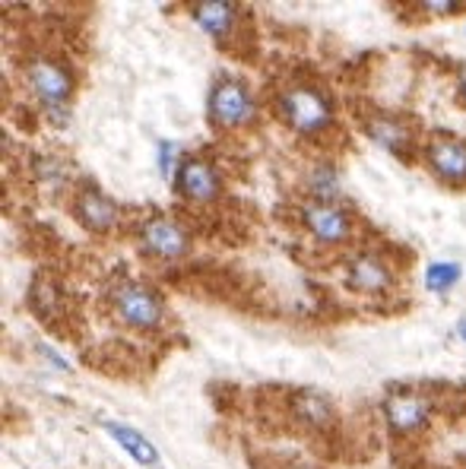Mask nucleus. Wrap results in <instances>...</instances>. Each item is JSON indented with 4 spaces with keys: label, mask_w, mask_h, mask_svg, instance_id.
I'll return each instance as SVG.
<instances>
[{
    "label": "nucleus",
    "mask_w": 466,
    "mask_h": 469,
    "mask_svg": "<svg viewBox=\"0 0 466 469\" xmlns=\"http://www.w3.org/2000/svg\"><path fill=\"white\" fill-rule=\"evenodd\" d=\"M136 251L153 264H178L191 254L194 239L191 229L182 219L169 216V212H149L146 219L136 222Z\"/></svg>",
    "instance_id": "obj_5"
},
{
    "label": "nucleus",
    "mask_w": 466,
    "mask_h": 469,
    "mask_svg": "<svg viewBox=\"0 0 466 469\" xmlns=\"http://www.w3.org/2000/svg\"><path fill=\"white\" fill-rule=\"evenodd\" d=\"M415 14H422L425 20H453V16L466 14V4H447V0H428V4H415Z\"/></svg>",
    "instance_id": "obj_20"
},
{
    "label": "nucleus",
    "mask_w": 466,
    "mask_h": 469,
    "mask_svg": "<svg viewBox=\"0 0 466 469\" xmlns=\"http://www.w3.org/2000/svg\"><path fill=\"white\" fill-rule=\"evenodd\" d=\"M304 200L314 203H343V174L333 162H314L304 172Z\"/></svg>",
    "instance_id": "obj_15"
},
{
    "label": "nucleus",
    "mask_w": 466,
    "mask_h": 469,
    "mask_svg": "<svg viewBox=\"0 0 466 469\" xmlns=\"http://www.w3.org/2000/svg\"><path fill=\"white\" fill-rule=\"evenodd\" d=\"M23 86L51 127H67L77 98V70L61 54H33L23 61Z\"/></svg>",
    "instance_id": "obj_2"
},
{
    "label": "nucleus",
    "mask_w": 466,
    "mask_h": 469,
    "mask_svg": "<svg viewBox=\"0 0 466 469\" xmlns=\"http://www.w3.org/2000/svg\"><path fill=\"white\" fill-rule=\"evenodd\" d=\"M457 336H460V342H466V321L457 324Z\"/></svg>",
    "instance_id": "obj_23"
},
{
    "label": "nucleus",
    "mask_w": 466,
    "mask_h": 469,
    "mask_svg": "<svg viewBox=\"0 0 466 469\" xmlns=\"http://www.w3.org/2000/svg\"><path fill=\"white\" fill-rule=\"evenodd\" d=\"M260 121V98L247 80L235 73H216L207 89V124L216 134H245Z\"/></svg>",
    "instance_id": "obj_3"
},
{
    "label": "nucleus",
    "mask_w": 466,
    "mask_h": 469,
    "mask_svg": "<svg viewBox=\"0 0 466 469\" xmlns=\"http://www.w3.org/2000/svg\"><path fill=\"white\" fill-rule=\"evenodd\" d=\"M178 200H182L188 210H210V206L219 203L222 197V168L216 165L213 155L207 153H191L184 155V162L178 165L175 178H172Z\"/></svg>",
    "instance_id": "obj_7"
},
{
    "label": "nucleus",
    "mask_w": 466,
    "mask_h": 469,
    "mask_svg": "<svg viewBox=\"0 0 466 469\" xmlns=\"http://www.w3.org/2000/svg\"><path fill=\"white\" fill-rule=\"evenodd\" d=\"M460 277H463L460 264H453V260H434L425 270V289L434 292V295H447L460 283Z\"/></svg>",
    "instance_id": "obj_18"
},
{
    "label": "nucleus",
    "mask_w": 466,
    "mask_h": 469,
    "mask_svg": "<svg viewBox=\"0 0 466 469\" xmlns=\"http://www.w3.org/2000/svg\"><path fill=\"white\" fill-rule=\"evenodd\" d=\"M70 216L98 239H111L124 229V206L92 181H77L70 191Z\"/></svg>",
    "instance_id": "obj_9"
},
{
    "label": "nucleus",
    "mask_w": 466,
    "mask_h": 469,
    "mask_svg": "<svg viewBox=\"0 0 466 469\" xmlns=\"http://www.w3.org/2000/svg\"><path fill=\"white\" fill-rule=\"evenodd\" d=\"M108 308L121 327L134 333H159L169 321V305L159 289L140 279H121L108 289Z\"/></svg>",
    "instance_id": "obj_4"
},
{
    "label": "nucleus",
    "mask_w": 466,
    "mask_h": 469,
    "mask_svg": "<svg viewBox=\"0 0 466 469\" xmlns=\"http://www.w3.org/2000/svg\"><path fill=\"white\" fill-rule=\"evenodd\" d=\"M384 422L394 437H422L434 422V399L415 387H394L381 403Z\"/></svg>",
    "instance_id": "obj_10"
},
{
    "label": "nucleus",
    "mask_w": 466,
    "mask_h": 469,
    "mask_svg": "<svg viewBox=\"0 0 466 469\" xmlns=\"http://www.w3.org/2000/svg\"><path fill=\"white\" fill-rule=\"evenodd\" d=\"M359 127H362V134L368 136L375 146H381L384 153L396 155V159H419L422 140L409 117L387 108H368L359 117Z\"/></svg>",
    "instance_id": "obj_12"
},
{
    "label": "nucleus",
    "mask_w": 466,
    "mask_h": 469,
    "mask_svg": "<svg viewBox=\"0 0 466 469\" xmlns=\"http://www.w3.org/2000/svg\"><path fill=\"white\" fill-rule=\"evenodd\" d=\"M105 431H108L111 441L134 463H140V466H159V450H155V444L146 435H140V431L124 422H105Z\"/></svg>",
    "instance_id": "obj_16"
},
{
    "label": "nucleus",
    "mask_w": 466,
    "mask_h": 469,
    "mask_svg": "<svg viewBox=\"0 0 466 469\" xmlns=\"http://www.w3.org/2000/svg\"><path fill=\"white\" fill-rule=\"evenodd\" d=\"M194 26L207 35L210 42L222 48V52H232L238 48V39L247 26V7L241 4H226V0H203V4H191L188 7Z\"/></svg>",
    "instance_id": "obj_13"
},
{
    "label": "nucleus",
    "mask_w": 466,
    "mask_h": 469,
    "mask_svg": "<svg viewBox=\"0 0 466 469\" xmlns=\"http://www.w3.org/2000/svg\"><path fill=\"white\" fill-rule=\"evenodd\" d=\"M289 412L292 422L298 428L311 431V435H327L337 428V403L327 393L314 390V387H302V390L289 393Z\"/></svg>",
    "instance_id": "obj_14"
},
{
    "label": "nucleus",
    "mask_w": 466,
    "mask_h": 469,
    "mask_svg": "<svg viewBox=\"0 0 466 469\" xmlns=\"http://www.w3.org/2000/svg\"><path fill=\"white\" fill-rule=\"evenodd\" d=\"M273 115L295 136L321 143L337 130V102L314 80H289L270 98Z\"/></svg>",
    "instance_id": "obj_1"
},
{
    "label": "nucleus",
    "mask_w": 466,
    "mask_h": 469,
    "mask_svg": "<svg viewBox=\"0 0 466 469\" xmlns=\"http://www.w3.org/2000/svg\"><path fill=\"white\" fill-rule=\"evenodd\" d=\"M457 89H460V98L466 102V64L457 70Z\"/></svg>",
    "instance_id": "obj_22"
},
{
    "label": "nucleus",
    "mask_w": 466,
    "mask_h": 469,
    "mask_svg": "<svg viewBox=\"0 0 466 469\" xmlns=\"http://www.w3.org/2000/svg\"><path fill=\"white\" fill-rule=\"evenodd\" d=\"M298 229L308 235L318 248H350L356 239L359 222L343 203H314V200H302L295 210Z\"/></svg>",
    "instance_id": "obj_6"
},
{
    "label": "nucleus",
    "mask_w": 466,
    "mask_h": 469,
    "mask_svg": "<svg viewBox=\"0 0 466 469\" xmlns=\"http://www.w3.org/2000/svg\"><path fill=\"white\" fill-rule=\"evenodd\" d=\"M182 162H184V153H182V146H178L175 140H159L155 143V165H159V172H163L165 181L175 178V172H178Z\"/></svg>",
    "instance_id": "obj_19"
},
{
    "label": "nucleus",
    "mask_w": 466,
    "mask_h": 469,
    "mask_svg": "<svg viewBox=\"0 0 466 469\" xmlns=\"http://www.w3.org/2000/svg\"><path fill=\"white\" fill-rule=\"evenodd\" d=\"M343 283L350 292L365 298H387L394 295L396 283H400V270L394 267V258L375 248H362L352 251L343 264Z\"/></svg>",
    "instance_id": "obj_8"
},
{
    "label": "nucleus",
    "mask_w": 466,
    "mask_h": 469,
    "mask_svg": "<svg viewBox=\"0 0 466 469\" xmlns=\"http://www.w3.org/2000/svg\"><path fill=\"white\" fill-rule=\"evenodd\" d=\"M39 352L45 355V359H48V365H54V368H58V371H70V361H64V359H61V355L54 352V349L39 346Z\"/></svg>",
    "instance_id": "obj_21"
},
{
    "label": "nucleus",
    "mask_w": 466,
    "mask_h": 469,
    "mask_svg": "<svg viewBox=\"0 0 466 469\" xmlns=\"http://www.w3.org/2000/svg\"><path fill=\"white\" fill-rule=\"evenodd\" d=\"M419 162L438 184L466 191V140L447 130H434L422 140Z\"/></svg>",
    "instance_id": "obj_11"
},
{
    "label": "nucleus",
    "mask_w": 466,
    "mask_h": 469,
    "mask_svg": "<svg viewBox=\"0 0 466 469\" xmlns=\"http://www.w3.org/2000/svg\"><path fill=\"white\" fill-rule=\"evenodd\" d=\"M33 174H35V181H39V184L45 187L48 193H64L67 187H70V191L77 187V184H73L70 165H67L61 155H42V159H35Z\"/></svg>",
    "instance_id": "obj_17"
}]
</instances>
